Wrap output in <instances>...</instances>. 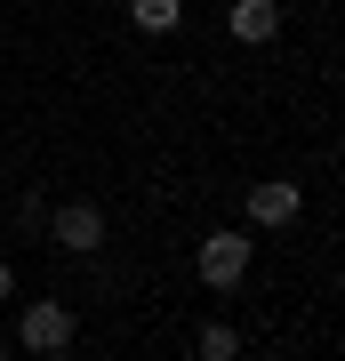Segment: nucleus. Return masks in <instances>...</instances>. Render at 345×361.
Listing matches in <instances>:
<instances>
[{
	"instance_id": "423d86ee",
	"label": "nucleus",
	"mask_w": 345,
	"mask_h": 361,
	"mask_svg": "<svg viewBox=\"0 0 345 361\" xmlns=\"http://www.w3.org/2000/svg\"><path fill=\"white\" fill-rule=\"evenodd\" d=\"M128 16H137V32H177L185 0H128Z\"/></svg>"
},
{
	"instance_id": "7ed1b4c3",
	"label": "nucleus",
	"mask_w": 345,
	"mask_h": 361,
	"mask_svg": "<svg viewBox=\"0 0 345 361\" xmlns=\"http://www.w3.org/2000/svg\"><path fill=\"white\" fill-rule=\"evenodd\" d=\"M49 233H56V249H73V257H97L104 249V209L97 201H64V209H49Z\"/></svg>"
},
{
	"instance_id": "20e7f679",
	"label": "nucleus",
	"mask_w": 345,
	"mask_h": 361,
	"mask_svg": "<svg viewBox=\"0 0 345 361\" xmlns=\"http://www.w3.org/2000/svg\"><path fill=\"white\" fill-rule=\"evenodd\" d=\"M225 25H233V40L265 49V40L282 32V0H233V8H225Z\"/></svg>"
},
{
	"instance_id": "1a4fd4ad",
	"label": "nucleus",
	"mask_w": 345,
	"mask_h": 361,
	"mask_svg": "<svg viewBox=\"0 0 345 361\" xmlns=\"http://www.w3.org/2000/svg\"><path fill=\"white\" fill-rule=\"evenodd\" d=\"M0 361H8V337H0Z\"/></svg>"
},
{
	"instance_id": "f257e3e1",
	"label": "nucleus",
	"mask_w": 345,
	"mask_h": 361,
	"mask_svg": "<svg viewBox=\"0 0 345 361\" xmlns=\"http://www.w3.org/2000/svg\"><path fill=\"white\" fill-rule=\"evenodd\" d=\"M16 345H25V353H64V345H73V305H56V297L25 305V313H16Z\"/></svg>"
},
{
	"instance_id": "6e6552de",
	"label": "nucleus",
	"mask_w": 345,
	"mask_h": 361,
	"mask_svg": "<svg viewBox=\"0 0 345 361\" xmlns=\"http://www.w3.org/2000/svg\"><path fill=\"white\" fill-rule=\"evenodd\" d=\"M8 289H16V265H8V257H0V297H8Z\"/></svg>"
},
{
	"instance_id": "0eeeda50",
	"label": "nucleus",
	"mask_w": 345,
	"mask_h": 361,
	"mask_svg": "<svg viewBox=\"0 0 345 361\" xmlns=\"http://www.w3.org/2000/svg\"><path fill=\"white\" fill-rule=\"evenodd\" d=\"M201 361H241V329H233V322H209L201 329Z\"/></svg>"
},
{
	"instance_id": "f03ea898",
	"label": "nucleus",
	"mask_w": 345,
	"mask_h": 361,
	"mask_svg": "<svg viewBox=\"0 0 345 361\" xmlns=\"http://www.w3.org/2000/svg\"><path fill=\"white\" fill-rule=\"evenodd\" d=\"M249 257H257V249H249V233H209L193 265H201V281H209V289H241Z\"/></svg>"
},
{
	"instance_id": "39448f33",
	"label": "nucleus",
	"mask_w": 345,
	"mask_h": 361,
	"mask_svg": "<svg viewBox=\"0 0 345 361\" xmlns=\"http://www.w3.org/2000/svg\"><path fill=\"white\" fill-rule=\"evenodd\" d=\"M297 209H305V193H297L289 177H265V185H249V217H257V225H289Z\"/></svg>"
}]
</instances>
